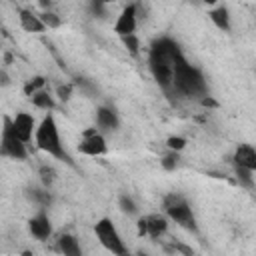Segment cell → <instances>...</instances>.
<instances>
[{
    "mask_svg": "<svg viewBox=\"0 0 256 256\" xmlns=\"http://www.w3.org/2000/svg\"><path fill=\"white\" fill-rule=\"evenodd\" d=\"M182 52L180 44L170 36L154 38L148 48V70L164 92H174V60Z\"/></svg>",
    "mask_w": 256,
    "mask_h": 256,
    "instance_id": "obj_1",
    "label": "cell"
},
{
    "mask_svg": "<svg viewBox=\"0 0 256 256\" xmlns=\"http://www.w3.org/2000/svg\"><path fill=\"white\" fill-rule=\"evenodd\" d=\"M174 94L188 100H204L208 96L206 76L198 66H194L184 52H180L174 60Z\"/></svg>",
    "mask_w": 256,
    "mask_h": 256,
    "instance_id": "obj_2",
    "label": "cell"
},
{
    "mask_svg": "<svg viewBox=\"0 0 256 256\" xmlns=\"http://www.w3.org/2000/svg\"><path fill=\"white\" fill-rule=\"evenodd\" d=\"M34 146H36L40 152L52 156L54 160H60V162H64V164H68V166H72V168L76 166L74 160H72V156L68 154V150H66L64 144H62L60 128H58V122H56V118H54L52 112L46 114V116L38 122V130H36V136H34Z\"/></svg>",
    "mask_w": 256,
    "mask_h": 256,
    "instance_id": "obj_3",
    "label": "cell"
},
{
    "mask_svg": "<svg viewBox=\"0 0 256 256\" xmlns=\"http://www.w3.org/2000/svg\"><path fill=\"white\" fill-rule=\"evenodd\" d=\"M162 206H164V214L168 216L170 222H174L176 226H180L182 230L186 232H192V234H198V220H196V214L188 202V198L180 192H170L164 196L162 200Z\"/></svg>",
    "mask_w": 256,
    "mask_h": 256,
    "instance_id": "obj_4",
    "label": "cell"
},
{
    "mask_svg": "<svg viewBox=\"0 0 256 256\" xmlns=\"http://www.w3.org/2000/svg\"><path fill=\"white\" fill-rule=\"evenodd\" d=\"M94 236H96L98 244H100L106 252H110L112 256H136V254L126 246V242H124L120 230L116 228L114 220L108 218V216H102V218L96 220V224H94Z\"/></svg>",
    "mask_w": 256,
    "mask_h": 256,
    "instance_id": "obj_5",
    "label": "cell"
},
{
    "mask_svg": "<svg viewBox=\"0 0 256 256\" xmlns=\"http://www.w3.org/2000/svg\"><path fill=\"white\" fill-rule=\"evenodd\" d=\"M0 156L16 162H24L28 158V144H24L16 132L12 130L10 116L2 118V136H0Z\"/></svg>",
    "mask_w": 256,
    "mask_h": 256,
    "instance_id": "obj_6",
    "label": "cell"
},
{
    "mask_svg": "<svg viewBox=\"0 0 256 256\" xmlns=\"http://www.w3.org/2000/svg\"><path fill=\"white\" fill-rule=\"evenodd\" d=\"M78 152L84 156H104L108 152V142L104 138V134L98 128H86L80 134V142H78Z\"/></svg>",
    "mask_w": 256,
    "mask_h": 256,
    "instance_id": "obj_7",
    "label": "cell"
},
{
    "mask_svg": "<svg viewBox=\"0 0 256 256\" xmlns=\"http://www.w3.org/2000/svg\"><path fill=\"white\" fill-rule=\"evenodd\" d=\"M138 20H140V14H138V4H126L122 8V12L116 16V22L112 26L114 34L118 38H126V36H132L136 34V28H138Z\"/></svg>",
    "mask_w": 256,
    "mask_h": 256,
    "instance_id": "obj_8",
    "label": "cell"
},
{
    "mask_svg": "<svg viewBox=\"0 0 256 256\" xmlns=\"http://www.w3.org/2000/svg\"><path fill=\"white\" fill-rule=\"evenodd\" d=\"M10 124H12V130L16 132V136H18L24 144L34 142L38 124H36V118H34L30 112H16L14 116H10Z\"/></svg>",
    "mask_w": 256,
    "mask_h": 256,
    "instance_id": "obj_9",
    "label": "cell"
},
{
    "mask_svg": "<svg viewBox=\"0 0 256 256\" xmlns=\"http://www.w3.org/2000/svg\"><path fill=\"white\" fill-rule=\"evenodd\" d=\"M28 232L40 242L50 240V236H52V220H50L46 210H38L34 216L28 218Z\"/></svg>",
    "mask_w": 256,
    "mask_h": 256,
    "instance_id": "obj_10",
    "label": "cell"
},
{
    "mask_svg": "<svg viewBox=\"0 0 256 256\" xmlns=\"http://www.w3.org/2000/svg\"><path fill=\"white\" fill-rule=\"evenodd\" d=\"M96 128L104 132H116L120 128V116L112 106H98L96 108Z\"/></svg>",
    "mask_w": 256,
    "mask_h": 256,
    "instance_id": "obj_11",
    "label": "cell"
},
{
    "mask_svg": "<svg viewBox=\"0 0 256 256\" xmlns=\"http://www.w3.org/2000/svg\"><path fill=\"white\" fill-rule=\"evenodd\" d=\"M232 166H240L256 174V148L252 144H238L232 154Z\"/></svg>",
    "mask_w": 256,
    "mask_h": 256,
    "instance_id": "obj_12",
    "label": "cell"
},
{
    "mask_svg": "<svg viewBox=\"0 0 256 256\" xmlns=\"http://www.w3.org/2000/svg\"><path fill=\"white\" fill-rule=\"evenodd\" d=\"M168 226H170V220L166 214H160V212H152V214H146V228H148V238L152 240H160L168 234Z\"/></svg>",
    "mask_w": 256,
    "mask_h": 256,
    "instance_id": "obj_13",
    "label": "cell"
},
{
    "mask_svg": "<svg viewBox=\"0 0 256 256\" xmlns=\"http://www.w3.org/2000/svg\"><path fill=\"white\" fill-rule=\"evenodd\" d=\"M56 250L60 252V256H84L82 244H80L78 236L72 234V232H64V234L58 236Z\"/></svg>",
    "mask_w": 256,
    "mask_h": 256,
    "instance_id": "obj_14",
    "label": "cell"
},
{
    "mask_svg": "<svg viewBox=\"0 0 256 256\" xmlns=\"http://www.w3.org/2000/svg\"><path fill=\"white\" fill-rule=\"evenodd\" d=\"M18 22H20V28L24 32H30V34H40V32L48 30L44 26V22L40 20V14L28 10V8H20L18 10Z\"/></svg>",
    "mask_w": 256,
    "mask_h": 256,
    "instance_id": "obj_15",
    "label": "cell"
},
{
    "mask_svg": "<svg viewBox=\"0 0 256 256\" xmlns=\"http://www.w3.org/2000/svg\"><path fill=\"white\" fill-rule=\"evenodd\" d=\"M208 18L218 30H222V32H230L232 30V16H230V10H228L226 4H218V6L210 8L208 10Z\"/></svg>",
    "mask_w": 256,
    "mask_h": 256,
    "instance_id": "obj_16",
    "label": "cell"
},
{
    "mask_svg": "<svg viewBox=\"0 0 256 256\" xmlns=\"http://www.w3.org/2000/svg\"><path fill=\"white\" fill-rule=\"evenodd\" d=\"M30 102H32V106L34 108H38V110H44V112H52L54 108H56V100H54V96L48 92V90H40V92H36L32 98H28Z\"/></svg>",
    "mask_w": 256,
    "mask_h": 256,
    "instance_id": "obj_17",
    "label": "cell"
},
{
    "mask_svg": "<svg viewBox=\"0 0 256 256\" xmlns=\"http://www.w3.org/2000/svg\"><path fill=\"white\" fill-rule=\"evenodd\" d=\"M30 194V200L34 202V204H38L40 206V210H46L50 204H52V194H50V190L48 188H32V190H28Z\"/></svg>",
    "mask_w": 256,
    "mask_h": 256,
    "instance_id": "obj_18",
    "label": "cell"
},
{
    "mask_svg": "<svg viewBox=\"0 0 256 256\" xmlns=\"http://www.w3.org/2000/svg\"><path fill=\"white\" fill-rule=\"evenodd\" d=\"M232 168H234V178H236V182H238L242 188H246V190H254V186H256L254 174H252L250 170L240 168V166H232Z\"/></svg>",
    "mask_w": 256,
    "mask_h": 256,
    "instance_id": "obj_19",
    "label": "cell"
},
{
    "mask_svg": "<svg viewBox=\"0 0 256 256\" xmlns=\"http://www.w3.org/2000/svg\"><path fill=\"white\" fill-rule=\"evenodd\" d=\"M24 96H28V98H32L36 92H40V90H46V78L44 76H32L30 80H26L24 82Z\"/></svg>",
    "mask_w": 256,
    "mask_h": 256,
    "instance_id": "obj_20",
    "label": "cell"
},
{
    "mask_svg": "<svg viewBox=\"0 0 256 256\" xmlns=\"http://www.w3.org/2000/svg\"><path fill=\"white\" fill-rule=\"evenodd\" d=\"M118 208H120L126 216H136V214H138V204H136V200H134L128 192H124V194L118 196Z\"/></svg>",
    "mask_w": 256,
    "mask_h": 256,
    "instance_id": "obj_21",
    "label": "cell"
},
{
    "mask_svg": "<svg viewBox=\"0 0 256 256\" xmlns=\"http://www.w3.org/2000/svg\"><path fill=\"white\" fill-rule=\"evenodd\" d=\"M38 176H40V184L44 186V188H52L54 186V182H56V170L52 168V166H48V164H42L40 168H38Z\"/></svg>",
    "mask_w": 256,
    "mask_h": 256,
    "instance_id": "obj_22",
    "label": "cell"
},
{
    "mask_svg": "<svg viewBox=\"0 0 256 256\" xmlns=\"http://www.w3.org/2000/svg\"><path fill=\"white\" fill-rule=\"evenodd\" d=\"M166 252H170V254H180V256H196V252H194L188 244H184L182 240H172V244L166 246Z\"/></svg>",
    "mask_w": 256,
    "mask_h": 256,
    "instance_id": "obj_23",
    "label": "cell"
},
{
    "mask_svg": "<svg viewBox=\"0 0 256 256\" xmlns=\"http://www.w3.org/2000/svg\"><path fill=\"white\" fill-rule=\"evenodd\" d=\"M40 20L44 22V26H46L48 30H54V28H60V26H62V18H60L58 14H54V12H50V10L40 12Z\"/></svg>",
    "mask_w": 256,
    "mask_h": 256,
    "instance_id": "obj_24",
    "label": "cell"
},
{
    "mask_svg": "<svg viewBox=\"0 0 256 256\" xmlns=\"http://www.w3.org/2000/svg\"><path fill=\"white\" fill-rule=\"evenodd\" d=\"M120 40H122V44H124V48H126V52H128L130 56H134V58L140 56V40H138L136 34L126 36V38H120Z\"/></svg>",
    "mask_w": 256,
    "mask_h": 256,
    "instance_id": "obj_25",
    "label": "cell"
},
{
    "mask_svg": "<svg viewBox=\"0 0 256 256\" xmlns=\"http://www.w3.org/2000/svg\"><path fill=\"white\" fill-rule=\"evenodd\" d=\"M178 160H180V154L178 152H166L164 156H162V160H160V166L166 170V172H172V170H176V166H178Z\"/></svg>",
    "mask_w": 256,
    "mask_h": 256,
    "instance_id": "obj_26",
    "label": "cell"
},
{
    "mask_svg": "<svg viewBox=\"0 0 256 256\" xmlns=\"http://www.w3.org/2000/svg\"><path fill=\"white\" fill-rule=\"evenodd\" d=\"M186 144H188V140L184 138V136H168L166 138V148L170 150V152H182L184 148H186Z\"/></svg>",
    "mask_w": 256,
    "mask_h": 256,
    "instance_id": "obj_27",
    "label": "cell"
},
{
    "mask_svg": "<svg viewBox=\"0 0 256 256\" xmlns=\"http://www.w3.org/2000/svg\"><path fill=\"white\" fill-rule=\"evenodd\" d=\"M74 94V84L72 82H66V84H58L56 86V96L60 102H68Z\"/></svg>",
    "mask_w": 256,
    "mask_h": 256,
    "instance_id": "obj_28",
    "label": "cell"
},
{
    "mask_svg": "<svg viewBox=\"0 0 256 256\" xmlns=\"http://www.w3.org/2000/svg\"><path fill=\"white\" fill-rule=\"evenodd\" d=\"M88 10H90V14L94 18H106V14H108L106 4H102V2H90L88 4Z\"/></svg>",
    "mask_w": 256,
    "mask_h": 256,
    "instance_id": "obj_29",
    "label": "cell"
},
{
    "mask_svg": "<svg viewBox=\"0 0 256 256\" xmlns=\"http://www.w3.org/2000/svg\"><path fill=\"white\" fill-rule=\"evenodd\" d=\"M136 234H138V238H148V228H146V214L136 218Z\"/></svg>",
    "mask_w": 256,
    "mask_h": 256,
    "instance_id": "obj_30",
    "label": "cell"
},
{
    "mask_svg": "<svg viewBox=\"0 0 256 256\" xmlns=\"http://www.w3.org/2000/svg\"><path fill=\"white\" fill-rule=\"evenodd\" d=\"M0 80H2V86H8V84H10V78H8V74H6L4 68L0 70Z\"/></svg>",
    "mask_w": 256,
    "mask_h": 256,
    "instance_id": "obj_31",
    "label": "cell"
},
{
    "mask_svg": "<svg viewBox=\"0 0 256 256\" xmlns=\"http://www.w3.org/2000/svg\"><path fill=\"white\" fill-rule=\"evenodd\" d=\"M22 256H36V254H34L32 250H24V252H22Z\"/></svg>",
    "mask_w": 256,
    "mask_h": 256,
    "instance_id": "obj_32",
    "label": "cell"
},
{
    "mask_svg": "<svg viewBox=\"0 0 256 256\" xmlns=\"http://www.w3.org/2000/svg\"><path fill=\"white\" fill-rule=\"evenodd\" d=\"M136 256H150V254H148V252H144V250H138V252H136Z\"/></svg>",
    "mask_w": 256,
    "mask_h": 256,
    "instance_id": "obj_33",
    "label": "cell"
}]
</instances>
